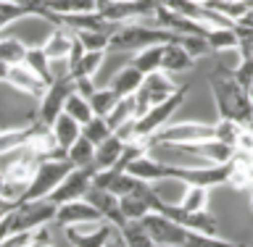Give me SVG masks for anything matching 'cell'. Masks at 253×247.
<instances>
[{
    "label": "cell",
    "mask_w": 253,
    "mask_h": 247,
    "mask_svg": "<svg viewBox=\"0 0 253 247\" xmlns=\"http://www.w3.org/2000/svg\"><path fill=\"white\" fill-rule=\"evenodd\" d=\"M211 95L216 103V116L221 121H235L251 129V95L232 82L227 66H216L211 74Z\"/></svg>",
    "instance_id": "cell-1"
},
{
    "label": "cell",
    "mask_w": 253,
    "mask_h": 247,
    "mask_svg": "<svg viewBox=\"0 0 253 247\" xmlns=\"http://www.w3.org/2000/svg\"><path fill=\"white\" fill-rule=\"evenodd\" d=\"M179 35L166 29H158L153 24L145 21H132V24H119V27L111 32L106 53H124V50H140V47L148 45H166V42H177Z\"/></svg>",
    "instance_id": "cell-2"
},
{
    "label": "cell",
    "mask_w": 253,
    "mask_h": 247,
    "mask_svg": "<svg viewBox=\"0 0 253 247\" xmlns=\"http://www.w3.org/2000/svg\"><path fill=\"white\" fill-rule=\"evenodd\" d=\"M187 90L190 84H179L177 90H174L166 100L156 103V106H150L145 113H142L140 118H134V129H132V140H148L153 137V134L161 129V126L169 124V118L179 110V106L185 103L187 98Z\"/></svg>",
    "instance_id": "cell-3"
},
{
    "label": "cell",
    "mask_w": 253,
    "mask_h": 247,
    "mask_svg": "<svg viewBox=\"0 0 253 247\" xmlns=\"http://www.w3.org/2000/svg\"><path fill=\"white\" fill-rule=\"evenodd\" d=\"M71 169H74V166L66 161V155L42 158V161L35 166V174H32V179H29L27 189H24L21 200H40V197H47Z\"/></svg>",
    "instance_id": "cell-4"
},
{
    "label": "cell",
    "mask_w": 253,
    "mask_h": 247,
    "mask_svg": "<svg viewBox=\"0 0 253 247\" xmlns=\"http://www.w3.org/2000/svg\"><path fill=\"white\" fill-rule=\"evenodd\" d=\"M53 216H55V205L47 200V197H40V200H21L5 213L11 234L13 232H35V229H42L47 224H53Z\"/></svg>",
    "instance_id": "cell-5"
},
{
    "label": "cell",
    "mask_w": 253,
    "mask_h": 247,
    "mask_svg": "<svg viewBox=\"0 0 253 247\" xmlns=\"http://www.w3.org/2000/svg\"><path fill=\"white\" fill-rule=\"evenodd\" d=\"M74 92V79L69 74L53 76V82L42 90V95L37 98V113H35V124L40 126H50L55 121V116L63 110V100Z\"/></svg>",
    "instance_id": "cell-6"
},
{
    "label": "cell",
    "mask_w": 253,
    "mask_h": 247,
    "mask_svg": "<svg viewBox=\"0 0 253 247\" xmlns=\"http://www.w3.org/2000/svg\"><path fill=\"white\" fill-rule=\"evenodd\" d=\"M216 140V124H201V121H182V124H166L153 137H148L150 145H190V142Z\"/></svg>",
    "instance_id": "cell-7"
},
{
    "label": "cell",
    "mask_w": 253,
    "mask_h": 247,
    "mask_svg": "<svg viewBox=\"0 0 253 247\" xmlns=\"http://www.w3.org/2000/svg\"><path fill=\"white\" fill-rule=\"evenodd\" d=\"M92 171H95V166H87V169H71L66 176L58 181V187L47 195V200H50L53 205L71 203V200H84L87 189H90Z\"/></svg>",
    "instance_id": "cell-8"
},
{
    "label": "cell",
    "mask_w": 253,
    "mask_h": 247,
    "mask_svg": "<svg viewBox=\"0 0 253 247\" xmlns=\"http://www.w3.org/2000/svg\"><path fill=\"white\" fill-rule=\"evenodd\" d=\"M166 147L185 153V155H193V158H201L209 166H224L235 155V147L221 140H203V142H190V145H166Z\"/></svg>",
    "instance_id": "cell-9"
},
{
    "label": "cell",
    "mask_w": 253,
    "mask_h": 247,
    "mask_svg": "<svg viewBox=\"0 0 253 247\" xmlns=\"http://www.w3.org/2000/svg\"><path fill=\"white\" fill-rule=\"evenodd\" d=\"M140 226L145 229V234L150 237L153 245H177L179 247L182 240H185V234H187V229H182L179 224H174L171 218H166L156 211L145 213L140 218Z\"/></svg>",
    "instance_id": "cell-10"
},
{
    "label": "cell",
    "mask_w": 253,
    "mask_h": 247,
    "mask_svg": "<svg viewBox=\"0 0 253 247\" xmlns=\"http://www.w3.org/2000/svg\"><path fill=\"white\" fill-rule=\"evenodd\" d=\"M116 229L108 221L100 224H82V226H63V237L71 247H103Z\"/></svg>",
    "instance_id": "cell-11"
},
{
    "label": "cell",
    "mask_w": 253,
    "mask_h": 247,
    "mask_svg": "<svg viewBox=\"0 0 253 247\" xmlns=\"http://www.w3.org/2000/svg\"><path fill=\"white\" fill-rule=\"evenodd\" d=\"M103 216L87 200H71L55 205L53 224L58 226H82V224H100Z\"/></svg>",
    "instance_id": "cell-12"
},
{
    "label": "cell",
    "mask_w": 253,
    "mask_h": 247,
    "mask_svg": "<svg viewBox=\"0 0 253 247\" xmlns=\"http://www.w3.org/2000/svg\"><path fill=\"white\" fill-rule=\"evenodd\" d=\"M84 200L90 203L92 208L103 216V221H108L114 229H122V226L126 224V221L122 218V211H119V197H116V195L106 192V189L90 187V189H87V195H84Z\"/></svg>",
    "instance_id": "cell-13"
},
{
    "label": "cell",
    "mask_w": 253,
    "mask_h": 247,
    "mask_svg": "<svg viewBox=\"0 0 253 247\" xmlns=\"http://www.w3.org/2000/svg\"><path fill=\"white\" fill-rule=\"evenodd\" d=\"M95 11H98V0H37L35 16L42 19L45 13L69 16V13H95Z\"/></svg>",
    "instance_id": "cell-14"
},
{
    "label": "cell",
    "mask_w": 253,
    "mask_h": 247,
    "mask_svg": "<svg viewBox=\"0 0 253 247\" xmlns=\"http://www.w3.org/2000/svg\"><path fill=\"white\" fill-rule=\"evenodd\" d=\"M5 82L13 87V90H19L24 95H29V98H40L45 90V82L40 76H35L32 71L24 66V63H16V66H8V74H5Z\"/></svg>",
    "instance_id": "cell-15"
},
{
    "label": "cell",
    "mask_w": 253,
    "mask_h": 247,
    "mask_svg": "<svg viewBox=\"0 0 253 247\" xmlns=\"http://www.w3.org/2000/svg\"><path fill=\"white\" fill-rule=\"evenodd\" d=\"M179 84H174L169 74H164V71H153V74H145L142 76V84H140V92L145 95L148 106H156V103L166 100L169 95L177 90Z\"/></svg>",
    "instance_id": "cell-16"
},
{
    "label": "cell",
    "mask_w": 253,
    "mask_h": 247,
    "mask_svg": "<svg viewBox=\"0 0 253 247\" xmlns=\"http://www.w3.org/2000/svg\"><path fill=\"white\" fill-rule=\"evenodd\" d=\"M195 61L187 55V50L177 42H166L161 47V66H158V71H164V74H182V71L193 69Z\"/></svg>",
    "instance_id": "cell-17"
},
{
    "label": "cell",
    "mask_w": 253,
    "mask_h": 247,
    "mask_svg": "<svg viewBox=\"0 0 253 247\" xmlns=\"http://www.w3.org/2000/svg\"><path fill=\"white\" fill-rule=\"evenodd\" d=\"M47 129H50V137H53V142H55V147L63 150V153H66V147H71V142H74L79 134H82V126H79L71 116L63 113V110L55 116V121L47 126Z\"/></svg>",
    "instance_id": "cell-18"
},
{
    "label": "cell",
    "mask_w": 253,
    "mask_h": 247,
    "mask_svg": "<svg viewBox=\"0 0 253 247\" xmlns=\"http://www.w3.org/2000/svg\"><path fill=\"white\" fill-rule=\"evenodd\" d=\"M126 142L119 137L116 132H111L103 142H98L95 145V153H92V166L95 169H111L116 161H119V155H122V150H124Z\"/></svg>",
    "instance_id": "cell-19"
},
{
    "label": "cell",
    "mask_w": 253,
    "mask_h": 247,
    "mask_svg": "<svg viewBox=\"0 0 253 247\" xmlns=\"http://www.w3.org/2000/svg\"><path fill=\"white\" fill-rule=\"evenodd\" d=\"M140 84H142V74L132 66V63H126V66H122L114 76H111V84L108 87L119 95V98H126V95L137 92Z\"/></svg>",
    "instance_id": "cell-20"
},
{
    "label": "cell",
    "mask_w": 253,
    "mask_h": 247,
    "mask_svg": "<svg viewBox=\"0 0 253 247\" xmlns=\"http://www.w3.org/2000/svg\"><path fill=\"white\" fill-rule=\"evenodd\" d=\"M69 45H71V29H66V27H53L50 37H47L45 45H40V47H42V53L47 55V61L55 63V61H63V58H66Z\"/></svg>",
    "instance_id": "cell-21"
},
{
    "label": "cell",
    "mask_w": 253,
    "mask_h": 247,
    "mask_svg": "<svg viewBox=\"0 0 253 247\" xmlns=\"http://www.w3.org/2000/svg\"><path fill=\"white\" fill-rule=\"evenodd\" d=\"M103 61H106V53H103V50H84L82 58H79L74 66L66 71V74L71 79H79V76H82V79H92L100 71Z\"/></svg>",
    "instance_id": "cell-22"
},
{
    "label": "cell",
    "mask_w": 253,
    "mask_h": 247,
    "mask_svg": "<svg viewBox=\"0 0 253 247\" xmlns=\"http://www.w3.org/2000/svg\"><path fill=\"white\" fill-rule=\"evenodd\" d=\"M203 39L211 53H224V50H235L237 47V35L232 27H211V29H206Z\"/></svg>",
    "instance_id": "cell-23"
},
{
    "label": "cell",
    "mask_w": 253,
    "mask_h": 247,
    "mask_svg": "<svg viewBox=\"0 0 253 247\" xmlns=\"http://www.w3.org/2000/svg\"><path fill=\"white\" fill-rule=\"evenodd\" d=\"M137 118V108H134V95H126V98H119L116 100V106L111 108V113L106 116V121L111 126V132L119 129V126H124V124H129Z\"/></svg>",
    "instance_id": "cell-24"
},
{
    "label": "cell",
    "mask_w": 253,
    "mask_h": 247,
    "mask_svg": "<svg viewBox=\"0 0 253 247\" xmlns=\"http://www.w3.org/2000/svg\"><path fill=\"white\" fill-rule=\"evenodd\" d=\"M24 66H27L35 76H40L45 84L53 82V71H50V61L47 55L42 53V47L35 45V47H27V55H24Z\"/></svg>",
    "instance_id": "cell-25"
},
{
    "label": "cell",
    "mask_w": 253,
    "mask_h": 247,
    "mask_svg": "<svg viewBox=\"0 0 253 247\" xmlns=\"http://www.w3.org/2000/svg\"><path fill=\"white\" fill-rule=\"evenodd\" d=\"M161 47H164V45H148V47H140V50H134V55H132V66L137 69L142 76L158 71V66H161Z\"/></svg>",
    "instance_id": "cell-26"
},
{
    "label": "cell",
    "mask_w": 253,
    "mask_h": 247,
    "mask_svg": "<svg viewBox=\"0 0 253 247\" xmlns=\"http://www.w3.org/2000/svg\"><path fill=\"white\" fill-rule=\"evenodd\" d=\"M92 153H95V145L92 142H87L82 134L71 142V147H66V161L74 166V169H87V166H92Z\"/></svg>",
    "instance_id": "cell-27"
},
{
    "label": "cell",
    "mask_w": 253,
    "mask_h": 247,
    "mask_svg": "<svg viewBox=\"0 0 253 247\" xmlns=\"http://www.w3.org/2000/svg\"><path fill=\"white\" fill-rule=\"evenodd\" d=\"M116 237L122 240L124 247H156L145 234V229L140 226V221H126L122 229H116Z\"/></svg>",
    "instance_id": "cell-28"
},
{
    "label": "cell",
    "mask_w": 253,
    "mask_h": 247,
    "mask_svg": "<svg viewBox=\"0 0 253 247\" xmlns=\"http://www.w3.org/2000/svg\"><path fill=\"white\" fill-rule=\"evenodd\" d=\"M27 47H29V45H24L19 37H3V35H0V63H5V66L24 63Z\"/></svg>",
    "instance_id": "cell-29"
},
{
    "label": "cell",
    "mask_w": 253,
    "mask_h": 247,
    "mask_svg": "<svg viewBox=\"0 0 253 247\" xmlns=\"http://www.w3.org/2000/svg\"><path fill=\"white\" fill-rule=\"evenodd\" d=\"M116 100H119V95L111 90V87H98V90H95L90 98H87L92 116H103V118L111 113V108L116 106Z\"/></svg>",
    "instance_id": "cell-30"
},
{
    "label": "cell",
    "mask_w": 253,
    "mask_h": 247,
    "mask_svg": "<svg viewBox=\"0 0 253 247\" xmlns=\"http://www.w3.org/2000/svg\"><path fill=\"white\" fill-rule=\"evenodd\" d=\"M179 247H248L245 242H229L216 234H201V232H187Z\"/></svg>",
    "instance_id": "cell-31"
},
{
    "label": "cell",
    "mask_w": 253,
    "mask_h": 247,
    "mask_svg": "<svg viewBox=\"0 0 253 247\" xmlns=\"http://www.w3.org/2000/svg\"><path fill=\"white\" fill-rule=\"evenodd\" d=\"M63 113L71 116L79 126L87 124V121L92 118V110H90V103H87V98H82V95H77V92H71L69 98L63 100Z\"/></svg>",
    "instance_id": "cell-32"
},
{
    "label": "cell",
    "mask_w": 253,
    "mask_h": 247,
    "mask_svg": "<svg viewBox=\"0 0 253 247\" xmlns=\"http://www.w3.org/2000/svg\"><path fill=\"white\" fill-rule=\"evenodd\" d=\"M206 205H209V189L206 187H185V195L179 200L182 211L195 213V211H206Z\"/></svg>",
    "instance_id": "cell-33"
},
{
    "label": "cell",
    "mask_w": 253,
    "mask_h": 247,
    "mask_svg": "<svg viewBox=\"0 0 253 247\" xmlns=\"http://www.w3.org/2000/svg\"><path fill=\"white\" fill-rule=\"evenodd\" d=\"M119 211H122V218L124 221H140L145 213H150L145 200H140V197H134V195L119 197Z\"/></svg>",
    "instance_id": "cell-34"
},
{
    "label": "cell",
    "mask_w": 253,
    "mask_h": 247,
    "mask_svg": "<svg viewBox=\"0 0 253 247\" xmlns=\"http://www.w3.org/2000/svg\"><path fill=\"white\" fill-rule=\"evenodd\" d=\"M74 37L82 42L84 50H103L106 53L111 32L108 29H84V32H74Z\"/></svg>",
    "instance_id": "cell-35"
},
{
    "label": "cell",
    "mask_w": 253,
    "mask_h": 247,
    "mask_svg": "<svg viewBox=\"0 0 253 247\" xmlns=\"http://www.w3.org/2000/svg\"><path fill=\"white\" fill-rule=\"evenodd\" d=\"M111 134V126L103 116H92L87 124H82V137L87 142H92V145H98V142H103Z\"/></svg>",
    "instance_id": "cell-36"
},
{
    "label": "cell",
    "mask_w": 253,
    "mask_h": 247,
    "mask_svg": "<svg viewBox=\"0 0 253 247\" xmlns=\"http://www.w3.org/2000/svg\"><path fill=\"white\" fill-rule=\"evenodd\" d=\"M179 45L185 47L193 61H198V58H203V55L211 53L209 45H206V39H203V35H179Z\"/></svg>",
    "instance_id": "cell-37"
},
{
    "label": "cell",
    "mask_w": 253,
    "mask_h": 247,
    "mask_svg": "<svg viewBox=\"0 0 253 247\" xmlns=\"http://www.w3.org/2000/svg\"><path fill=\"white\" fill-rule=\"evenodd\" d=\"M229 76H232V82L240 87L243 92L251 95V61L235 63V69H229Z\"/></svg>",
    "instance_id": "cell-38"
},
{
    "label": "cell",
    "mask_w": 253,
    "mask_h": 247,
    "mask_svg": "<svg viewBox=\"0 0 253 247\" xmlns=\"http://www.w3.org/2000/svg\"><path fill=\"white\" fill-rule=\"evenodd\" d=\"M95 90H98V87H95L92 79H82V76L74 79V92H77V95H82V98H90Z\"/></svg>",
    "instance_id": "cell-39"
},
{
    "label": "cell",
    "mask_w": 253,
    "mask_h": 247,
    "mask_svg": "<svg viewBox=\"0 0 253 247\" xmlns=\"http://www.w3.org/2000/svg\"><path fill=\"white\" fill-rule=\"evenodd\" d=\"M114 234H116V232H114ZM103 247H124V245H122V240H119V237H111V240L103 245Z\"/></svg>",
    "instance_id": "cell-40"
},
{
    "label": "cell",
    "mask_w": 253,
    "mask_h": 247,
    "mask_svg": "<svg viewBox=\"0 0 253 247\" xmlns=\"http://www.w3.org/2000/svg\"><path fill=\"white\" fill-rule=\"evenodd\" d=\"M5 74H8V66H5V63H0V82H5Z\"/></svg>",
    "instance_id": "cell-41"
},
{
    "label": "cell",
    "mask_w": 253,
    "mask_h": 247,
    "mask_svg": "<svg viewBox=\"0 0 253 247\" xmlns=\"http://www.w3.org/2000/svg\"><path fill=\"white\" fill-rule=\"evenodd\" d=\"M156 247H177V245H156Z\"/></svg>",
    "instance_id": "cell-42"
}]
</instances>
